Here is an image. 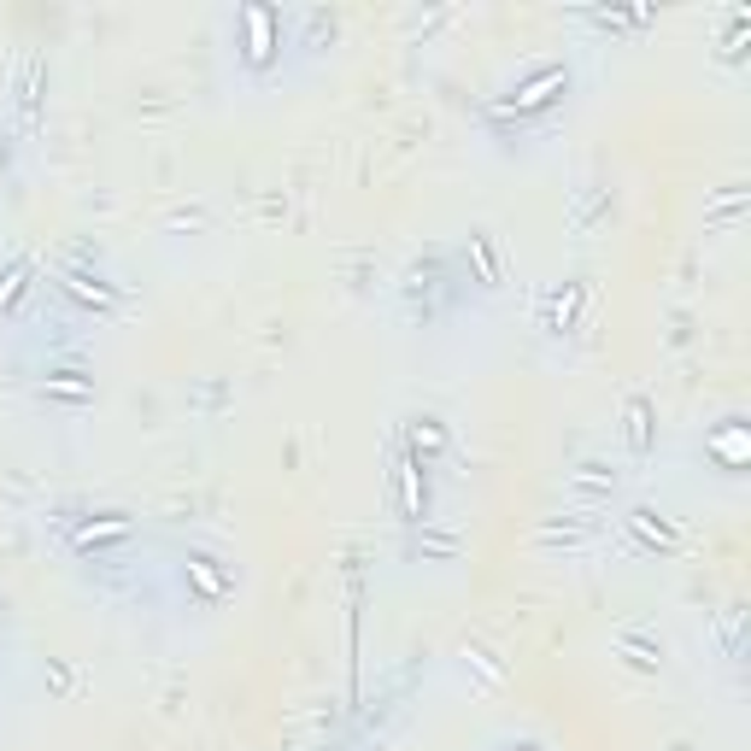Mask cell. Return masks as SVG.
Here are the masks:
<instances>
[{
	"mask_svg": "<svg viewBox=\"0 0 751 751\" xmlns=\"http://www.w3.org/2000/svg\"><path fill=\"white\" fill-rule=\"evenodd\" d=\"M241 24L253 30V48H246V59H253V65H264V59H271V48H276V41H271L276 13H271V6H246V13H241Z\"/></svg>",
	"mask_w": 751,
	"mask_h": 751,
	"instance_id": "cell-1",
	"label": "cell"
},
{
	"mask_svg": "<svg viewBox=\"0 0 751 751\" xmlns=\"http://www.w3.org/2000/svg\"><path fill=\"white\" fill-rule=\"evenodd\" d=\"M629 446L646 452V399H629Z\"/></svg>",
	"mask_w": 751,
	"mask_h": 751,
	"instance_id": "cell-3",
	"label": "cell"
},
{
	"mask_svg": "<svg viewBox=\"0 0 751 751\" xmlns=\"http://www.w3.org/2000/svg\"><path fill=\"white\" fill-rule=\"evenodd\" d=\"M411 441H417V452H441V446H446V434H441V423H434V417H417V429H411Z\"/></svg>",
	"mask_w": 751,
	"mask_h": 751,
	"instance_id": "cell-2",
	"label": "cell"
}]
</instances>
